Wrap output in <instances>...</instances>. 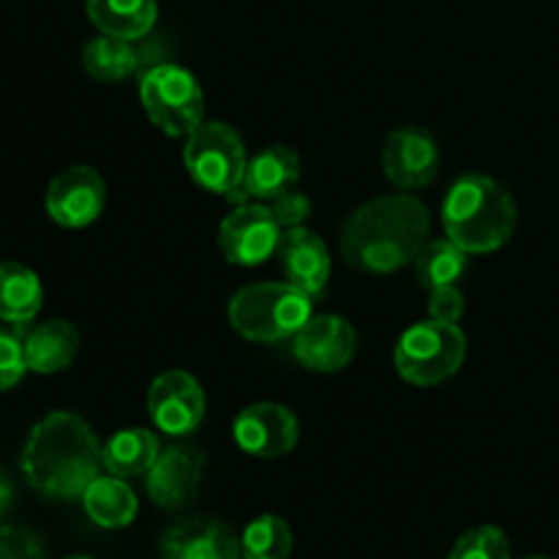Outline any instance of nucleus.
<instances>
[{
	"mask_svg": "<svg viewBox=\"0 0 559 559\" xmlns=\"http://www.w3.org/2000/svg\"><path fill=\"white\" fill-rule=\"evenodd\" d=\"M276 254L289 284L304 289L309 298L325 293L331 278V254L320 235L306 227H293L282 235Z\"/></svg>",
	"mask_w": 559,
	"mask_h": 559,
	"instance_id": "obj_16",
	"label": "nucleus"
},
{
	"mask_svg": "<svg viewBox=\"0 0 559 559\" xmlns=\"http://www.w3.org/2000/svg\"><path fill=\"white\" fill-rule=\"evenodd\" d=\"M164 559H243L240 538L224 522L191 516L173 524L162 538Z\"/></svg>",
	"mask_w": 559,
	"mask_h": 559,
	"instance_id": "obj_15",
	"label": "nucleus"
},
{
	"mask_svg": "<svg viewBox=\"0 0 559 559\" xmlns=\"http://www.w3.org/2000/svg\"><path fill=\"white\" fill-rule=\"evenodd\" d=\"M145 58H142L140 47L134 41L115 36H98L82 47V66L87 74L98 82H120L126 76L136 74L142 69Z\"/></svg>",
	"mask_w": 559,
	"mask_h": 559,
	"instance_id": "obj_23",
	"label": "nucleus"
},
{
	"mask_svg": "<svg viewBox=\"0 0 559 559\" xmlns=\"http://www.w3.org/2000/svg\"><path fill=\"white\" fill-rule=\"evenodd\" d=\"M300 178V158L293 147L271 145L249 158L243 183L229 197V202H271L284 191L295 189Z\"/></svg>",
	"mask_w": 559,
	"mask_h": 559,
	"instance_id": "obj_17",
	"label": "nucleus"
},
{
	"mask_svg": "<svg viewBox=\"0 0 559 559\" xmlns=\"http://www.w3.org/2000/svg\"><path fill=\"white\" fill-rule=\"evenodd\" d=\"M183 164L200 189L229 200L243 183L249 156L238 131L229 123L213 120L186 136Z\"/></svg>",
	"mask_w": 559,
	"mask_h": 559,
	"instance_id": "obj_7",
	"label": "nucleus"
},
{
	"mask_svg": "<svg viewBox=\"0 0 559 559\" xmlns=\"http://www.w3.org/2000/svg\"><path fill=\"white\" fill-rule=\"evenodd\" d=\"M429 207L413 194L364 202L342 229V254L364 273H396L415 262L429 238Z\"/></svg>",
	"mask_w": 559,
	"mask_h": 559,
	"instance_id": "obj_1",
	"label": "nucleus"
},
{
	"mask_svg": "<svg viewBox=\"0 0 559 559\" xmlns=\"http://www.w3.org/2000/svg\"><path fill=\"white\" fill-rule=\"evenodd\" d=\"M464 314V295L456 284L429 289V317L437 322L456 325Z\"/></svg>",
	"mask_w": 559,
	"mask_h": 559,
	"instance_id": "obj_30",
	"label": "nucleus"
},
{
	"mask_svg": "<svg viewBox=\"0 0 559 559\" xmlns=\"http://www.w3.org/2000/svg\"><path fill=\"white\" fill-rule=\"evenodd\" d=\"M0 559H47V549L31 530L0 527Z\"/></svg>",
	"mask_w": 559,
	"mask_h": 559,
	"instance_id": "obj_28",
	"label": "nucleus"
},
{
	"mask_svg": "<svg viewBox=\"0 0 559 559\" xmlns=\"http://www.w3.org/2000/svg\"><path fill=\"white\" fill-rule=\"evenodd\" d=\"M311 300L289 282L249 284L229 300V325L249 342L293 338L311 320Z\"/></svg>",
	"mask_w": 559,
	"mask_h": 559,
	"instance_id": "obj_4",
	"label": "nucleus"
},
{
	"mask_svg": "<svg viewBox=\"0 0 559 559\" xmlns=\"http://www.w3.org/2000/svg\"><path fill=\"white\" fill-rule=\"evenodd\" d=\"M87 519L102 530H123L136 519L140 502L134 489L118 475H98L82 495Z\"/></svg>",
	"mask_w": 559,
	"mask_h": 559,
	"instance_id": "obj_20",
	"label": "nucleus"
},
{
	"mask_svg": "<svg viewBox=\"0 0 559 559\" xmlns=\"http://www.w3.org/2000/svg\"><path fill=\"white\" fill-rule=\"evenodd\" d=\"M162 445L158 437L151 429H120L104 442L102 462L109 475L118 478H136V475H147V469L156 464Z\"/></svg>",
	"mask_w": 559,
	"mask_h": 559,
	"instance_id": "obj_21",
	"label": "nucleus"
},
{
	"mask_svg": "<svg viewBox=\"0 0 559 559\" xmlns=\"http://www.w3.org/2000/svg\"><path fill=\"white\" fill-rule=\"evenodd\" d=\"M293 551V530L282 516H257L240 533V557L243 559H287Z\"/></svg>",
	"mask_w": 559,
	"mask_h": 559,
	"instance_id": "obj_25",
	"label": "nucleus"
},
{
	"mask_svg": "<svg viewBox=\"0 0 559 559\" xmlns=\"http://www.w3.org/2000/svg\"><path fill=\"white\" fill-rule=\"evenodd\" d=\"M467 251L453 243L451 238L426 240L424 249L415 257V273H418L420 287L435 289L445 284H456L467 273Z\"/></svg>",
	"mask_w": 559,
	"mask_h": 559,
	"instance_id": "obj_24",
	"label": "nucleus"
},
{
	"mask_svg": "<svg viewBox=\"0 0 559 559\" xmlns=\"http://www.w3.org/2000/svg\"><path fill=\"white\" fill-rule=\"evenodd\" d=\"M233 437L243 453L254 459L287 456L298 445L300 426L293 409L276 402H257L240 409Z\"/></svg>",
	"mask_w": 559,
	"mask_h": 559,
	"instance_id": "obj_12",
	"label": "nucleus"
},
{
	"mask_svg": "<svg viewBox=\"0 0 559 559\" xmlns=\"http://www.w3.org/2000/svg\"><path fill=\"white\" fill-rule=\"evenodd\" d=\"M27 371L36 374H58L74 364L80 353V333L71 322L49 320L36 325L22 336Z\"/></svg>",
	"mask_w": 559,
	"mask_h": 559,
	"instance_id": "obj_18",
	"label": "nucleus"
},
{
	"mask_svg": "<svg viewBox=\"0 0 559 559\" xmlns=\"http://www.w3.org/2000/svg\"><path fill=\"white\" fill-rule=\"evenodd\" d=\"M524 559H551V557H544V555H533V557H524Z\"/></svg>",
	"mask_w": 559,
	"mask_h": 559,
	"instance_id": "obj_32",
	"label": "nucleus"
},
{
	"mask_svg": "<svg viewBox=\"0 0 559 559\" xmlns=\"http://www.w3.org/2000/svg\"><path fill=\"white\" fill-rule=\"evenodd\" d=\"M205 475V453L189 442H173L147 469V495L164 511H180L197 497Z\"/></svg>",
	"mask_w": 559,
	"mask_h": 559,
	"instance_id": "obj_13",
	"label": "nucleus"
},
{
	"mask_svg": "<svg viewBox=\"0 0 559 559\" xmlns=\"http://www.w3.org/2000/svg\"><path fill=\"white\" fill-rule=\"evenodd\" d=\"M293 353L300 366L320 374L342 371L358 353V333L344 317L320 314L293 336Z\"/></svg>",
	"mask_w": 559,
	"mask_h": 559,
	"instance_id": "obj_14",
	"label": "nucleus"
},
{
	"mask_svg": "<svg viewBox=\"0 0 559 559\" xmlns=\"http://www.w3.org/2000/svg\"><path fill=\"white\" fill-rule=\"evenodd\" d=\"M382 169L396 189L415 191L429 186L440 169V145L424 126L391 131L382 147Z\"/></svg>",
	"mask_w": 559,
	"mask_h": 559,
	"instance_id": "obj_11",
	"label": "nucleus"
},
{
	"mask_svg": "<svg viewBox=\"0 0 559 559\" xmlns=\"http://www.w3.org/2000/svg\"><path fill=\"white\" fill-rule=\"evenodd\" d=\"M85 11L104 36L126 41L145 38L158 16L156 0H85Z\"/></svg>",
	"mask_w": 559,
	"mask_h": 559,
	"instance_id": "obj_19",
	"label": "nucleus"
},
{
	"mask_svg": "<svg viewBox=\"0 0 559 559\" xmlns=\"http://www.w3.org/2000/svg\"><path fill=\"white\" fill-rule=\"evenodd\" d=\"M448 559H511V540L495 524H480L453 544Z\"/></svg>",
	"mask_w": 559,
	"mask_h": 559,
	"instance_id": "obj_26",
	"label": "nucleus"
},
{
	"mask_svg": "<svg viewBox=\"0 0 559 559\" xmlns=\"http://www.w3.org/2000/svg\"><path fill=\"white\" fill-rule=\"evenodd\" d=\"M44 287L36 273L20 262H0V322L27 325L41 311Z\"/></svg>",
	"mask_w": 559,
	"mask_h": 559,
	"instance_id": "obj_22",
	"label": "nucleus"
},
{
	"mask_svg": "<svg viewBox=\"0 0 559 559\" xmlns=\"http://www.w3.org/2000/svg\"><path fill=\"white\" fill-rule=\"evenodd\" d=\"M25 349H22L20 333L0 325V393L11 391L25 377Z\"/></svg>",
	"mask_w": 559,
	"mask_h": 559,
	"instance_id": "obj_27",
	"label": "nucleus"
},
{
	"mask_svg": "<svg viewBox=\"0 0 559 559\" xmlns=\"http://www.w3.org/2000/svg\"><path fill=\"white\" fill-rule=\"evenodd\" d=\"M467 355V336L459 325L424 320L402 333L393 353L396 371L418 388H431L456 374Z\"/></svg>",
	"mask_w": 559,
	"mask_h": 559,
	"instance_id": "obj_6",
	"label": "nucleus"
},
{
	"mask_svg": "<svg viewBox=\"0 0 559 559\" xmlns=\"http://www.w3.org/2000/svg\"><path fill=\"white\" fill-rule=\"evenodd\" d=\"M147 415L169 437H186L205 418V391L189 371H164L147 388Z\"/></svg>",
	"mask_w": 559,
	"mask_h": 559,
	"instance_id": "obj_9",
	"label": "nucleus"
},
{
	"mask_svg": "<svg viewBox=\"0 0 559 559\" xmlns=\"http://www.w3.org/2000/svg\"><path fill=\"white\" fill-rule=\"evenodd\" d=\"M140 98L151 123L167 136H189L205 123V96L200 82L178 63L145 69Z\"/></svg>",
	"mask_w": 559,
	"mask_h": 559,
	"instance_id": "obj_5",
	"label": "nucleus"
},
{
	"mask_svg": "<svg viewBox=\"0 0 559 559\" xmlns=\"http://www.w3.org/2000/svg\"><path fill=\"white\" fill-rule=\"evenodd\" d=\"M519 207L500 180L467 173L448 189L442 202V227L467 254H489L511 240Z\"/></svg>",
	"mask_w": 559,
	"mask_h": 559,
	"instance_id": "obj_3",
	"label": "nucleus"
},
{
	"mask_svg": "<svg viewBox=\"0 0 559 559\" xmlns=\"http://www.w3.org/2000/svg\"><path fill=\"white\" fill-rule=\"evenodd\" d=\"M69 559H93V557H69Z\"/></svg>",
	"mask_w": 559,
	"mask_h": 559,
	"instance_id": "obj_33",
	"label": "nucleus"
},
{
	"mask_svg": "<svg viewBox=\"0 0 559 559\" xmlns=\"http://www.w3.org/2000/svg\"><path fill=\"white\" fill-rule=\"evenodd\" d=\"M102 442L74 413H52L38 420L22 448L27 486L49 500H76L98 478Z\"/></svg>",
	"mask_w": 559,
	"mask_h": 559,
	"instance_id": "obj_2",
	"label": "nucleus"
},
{
	"mask_svg": "<svg viewBox=\"0 0 559 559\" xmlns=\"http://www.w3.org/2000/svg\"><path fill=\"white\" fill-rule=\"evenodd\" d=\"M44 202L55 224L66 229H82L102 216L107 205V183L93 167L74 164L55 175Z\"/></svg>",
	"mask_w": 559,
	"mask_h": 559,
	"instance_id": "obj_10",
	"label": "nucleus"
},
{
	"mask_svg": "<svg viewBox=\"0 0 559 559\" xmlns=\"http://www.w3.org/2000/svg\"><path fill=\"white\" fill-rule=\"evenodd\" d=\"M273 211V216H276V222L282 224V227H304L306 218L311 216V200L304 194V191H284V194H278L276 200L267 202Z\"/></svg>",
	"mask_w": 559,
	"mask_h": 559,
	"instance_id": "obj_29",
	"label": "nucleus"
},
{
	"mask_svg": "<svg viewBox=\"0 0 559 559\" xmlns=\"http://www.w3.org/2000/svg\"><path fill=\"white\" fill-rule=\"evenodd\" d=\"M216 243L229 265H262L267 257H273L278 251V243H282V224L273 216L271 205H262V202H240L218 224Z\"/></svg>",
	"mask_w": 559,
	"mask_h": 559,
	"instance_id": "obj_8",
	"label": "nucleus"
},
{
	"mask_svg": "<svg viewBox=\"0 0 559 559\" xmlns=\"http://www.w3.org/2000/svg\"><path fill=\"white\" fill-rule=\"evenodd\" d=\"M11 502H14V486H11L9 475L0 469V516H3L5 511L11 508Z\"/></svg>",
	"mask_w": 559,
	"mask_h": 559,
	"instance_id": "obj_31",
	"label": "nucleus"
}]
</instances>
